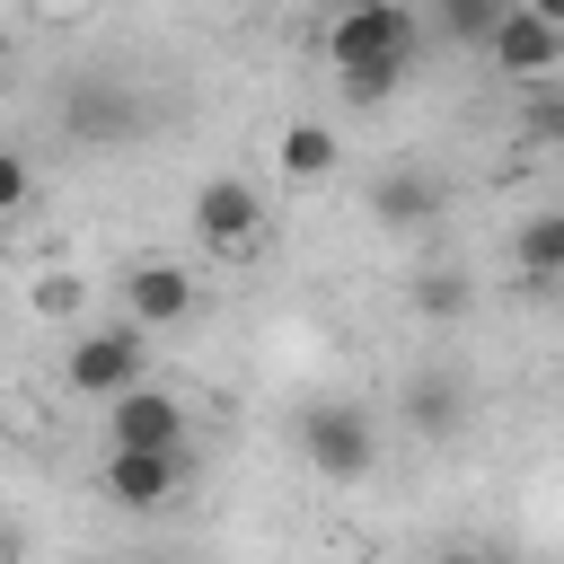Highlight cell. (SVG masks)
I'll use <instances>...</instances> for the list:
<instances>
[{
    "label": "cell",
    "mask_w": 564,
    "mask_h": 564,
    "mask_svg": "<svg viewBox=\"0 0 564 564\" xmlns=\"http://www.w3.org/2000/svg\"><path fill=\"white\" fill-rule=\"evenodd\" d=\"M414 53H423V26H414L405 0H344L335 26H326V62H335V79H344L352 106L397 97L405 70H414Z\"/></svg>",
    "instance_id": "obj_1"
},
{
    "label": "cell",
    "mask_w": 564,
    "mask_h": 564,
    "mask_svg": "<svg viewBox=\"0 0 564 564\" xmlns=\"http://www.w3.org/2000/svg\"><path fill=\"white\" fill-rule=\"evenodd\" d=\"M62 141L70 150H88V159H106V150H123V141H141V88L132 79H115V70H79L70 88H62Z\"/></svg>",
    "instance_id": "obj_2"
},
{
    "label": "cell",
    "mask_w": 564,
    "mask_h": 564,
    "mask_svg": "<svg viewBox=\"0 0 564 564\" xmlns=\"http://www.w3.org/2000/svg\"><path fill=\"white\" fill-rule=\"evenodd\" d=\"M300 458L326 476V485H361L379 467V423L352 405V397H317L300 405Z\"/></svg>",
    "instance_id": "obj_3"
},
{
    "label": "cell",
    "mask_w": 564,
    "mask_h": 564,
    "mask_svg": "<svg viewBox=\"0 0 564 564\" xmlns=\"http://www.w3.org/2000/svg\"><path fill=\"white\" fill-rule=\"evenodd\" d=\"M62 379H70V397H123V388H141L150 379V335L132 326V317H115V326H88V335H70V352H62Z\"/></svg>",
    "instance_id": "obj_4"
},
{
    "label": "cell",
    "mask_w": 564,
    "mask_h": 564,
    "mask_svg": "<svg viewBox=\"0 0 564 564\" xmlns=\"http://www.w3.org/2000/svg\"><path fill=\"white\" fill-rule=\"evenodd\" d=\"M476 53H485L502 79H529V88H555V79H564V35H555L546 18H529L520 0L485 26V44H476Z\"/></svg>",
    "instance_id": "obj_5"
},
{
    "label": "cell",
    "mask_w": 564,
    "mask_h": 564,
    "mask_svg": "<svg viewBox=\"0 0 564 564\" xmlns=\"http://www.w3.org/2000/svg\"><path fill=\"white\" fill-rule=\"evenodd\" d=\"M264 229H273V212H264V194L247 176H212L194 194V238L212 256H247V247H264Z\"/></svg>",
    "instance_id": "obj_6"
},
{
    "label": "cell",
    "mask_w": 564,
    "mask_h": 564,
    "mask_svg": "<svg viewBox=\"0 0 564 564\" xmlns=\"http://www.w3.org/2000/svg\"><path fill=\"white\" fill-rule=\"evenodd\" d=\"M194 300H203V282H194L176 256H141V264L123 273V317H132L141 335H159V326H185V317H194Z\"/></svg>",
    "instance_id": "obj_7"
},
{
    "label": "cell",
    "mask_w": 564,
    "mask_h": 564,
    "mask_svg": "<svg viewBox=\"0 0 564 564\" xmlns=\"http://www.w3.org/2000/svg\"><path fill=\"white\" fill-rule=\"evenodd\" d=\"M106 502L115 511H167L185 494V449H106Z\"/></svg>",
    "instance_id": "obj_8"
},
{
    "label": "cell",
    "mask_w": 564,
    "mask_h": 564,
    "mask_svg": "<svg viewBox=\"0 0 564 564\" xmlns=\"http://www.w3.org/2000/svg\"><path fill=\"white\" fill-rule=\"evenodd\" d=\"M106 449H185V405L150 379L106 397Z\"/></svg>",
    "instance_id": "obj_9"
},
{
    "label": "cell",
    "mask_w": 564,
    "mask_h": 564,
    "mask_svg": "<svg viewBox=\"0 0 564 564\" xmlns=\"http://www.w3.org/2000/svg\"><path fill=\"white\" fill-rule=\"evenodd\" d=\"M441 176L432 167H388V176H370V194H361V212L379 220V229H432L441 220Z\"/></svg>",
    "instance_id": "obj_10"
},
{
    "label": "cell",
    "mask_w": 564,
    "mask_h": 564,
    "mask_svg": "<svg viewBox=\"0 0 564 564\" xmlns=\"http://www.w3.org/2000/svg\"><path fill=\"white\" fill-rule=\"evenodd\" d=\"M397 414H405L423 441H458V432H467V379H458V370H414L405 397H397Z\"/></svg>",
    "instance_id": "obj_11"
},
{
    "label": "cell",
    "mask_w": 564,
    "mask_h": 564,
    "mask_svg": "<svg viewBox=\"0 0 564 564\" xmlns=\"http://www.w3.org/2000/svg\"><path fill=\"white\" fill-rule=\"evenodd\" d=\"M511 273H520L529 291H555V282H564V212H529V220L511 229Z\"/></svg>",
    "instance_id": "obj_12"
},
{
    "label": "cell",
    "mask_w": 564,
    "mask_h": 564,
    "mask_svg": "<svg viewBox=\"0 0 564 564\" xmlns=\"http://www.w3.org/2000/svg\"><path fill=\"white\" fill-rule=\"evenodd\" d=\"M273 150H282V176H291V185H326V176L344 167V141H335V123H317V115H308V123H282Z\"/></svg>",
    "instance_id": "obj_13"
},
{
    "label": "cell",
    "mask_w": 564,
    "mask_h": 564,
    "mask_svg": "<svg viewBox=\"0 0 564 564\" xmlns=\"http://www.w3.org/2000/svg\"><path fill=\"white\" fill-rule=\"evenodd\" d=\"M405 308H414L423 326H449V317H467V308H476V282H467L458 264H423V273L405 282Z\"/></svg>",
    "instance_id": "obj_14"
},
{
    "label": "cell",
    "mask_w": 564,
    "mask_h": 564,
    "mask_svg": "<svg viewBox=\"0 0 564 564\" xmlns=\"http://www.w3.org/2000/svg\"><path fill=\"white\" fill-rule=\"evenodd\" d=\"M26 308H35V317H53V326H70V317L88 308V282H79L70 264H44V273L26 282Z\"/></svg>",
    "instance_id": "obj_15"
},
{
    "label": "cell",
    "mask_w": 564,
    "mask_h": 564,
    "mask_svg": "<svg viewBox=\"0 0 564 564\" xmlns=\"http://www.w3.org/2000/svg\"><path fill=\"white\" fill-rule=\"evenodd\" d=\"M502 9H511V0H432L441 35H458V44H485V26H494Z\"/></svg>",
    "instance_id": "obj_16"
},
{
    "label": "cell",
    "mask_w": 564,
    "mask_h": 564,
    "mask_svg": "<svg viewBox=\"0 0 564 564\" xmlns=\"http://www.w3.org/2000/svg\"><path fill=\"white\" fill-rule=\"evenodd\" d=\"M26 194H35V167L0 141V220H9V212H26Z\"/></svg>",
    "instance_id": "obj_17"
},
{
    "label": "cell",
    "mask_w": 564,
    "mask_h": 564,
    "mask_svg": "<svg viewBox=\"0 0 564 564\" xmlns=\"http://www.w3.org/2000/svg\"><path fill=\"white\" fill-rule=\"evenodd\" d=\"M520 123H529V141H546V150H564V88H546V97H538V106H529Z\"/></svg>",
    "instance_id": "obj_18"
},
{
    "label": "cell",
    "mask_w": 564,
    "mask_h": 564,
    "mask_svg": "<svg viewBox=\"0 0 564 564\" xmlns=\"http://www.w3.org/2000/svg\"><path fill=\"white\" fill-rule=\"evenodd\" d=\"M441 564H511V555H494V546H449Z\"/></svg>",
    "instance_id": "obj_19"
},
{
    "label": "cell",
    "mask_w": 564,
    "mask_h": 564,
    "mask_svg": "<svg viewBox=\"0 0 564 564\" xmlns=\"http://www.w3.org/2000/svg\"><path fill=\"white\" fill-rule=\"evenodd\" d=\"M520 9H529V18H546V26L564 35V0H520Z\"/></svg>",
    "instance_id": "obj_20"
},
{
    "label": "cell",
    "mask_w": 564,
    "mask_h": 564,
    "mask_svg": "<svg viewBox=\"0 0 564 564\" xmlns=\"http://www.w3.org/2000/svg\"><path fill=\"white\" fill-rule=\"evenodd\" d=\"M18 9H35V18H44V9H62V0H18Z\"/></svg>",
    "instance_id": "obj_21"
},
{
    "label": "cell",
    "mask_w": 564,
    "mask_h": 564,
    "mask_svg": "<svg viewBox=\"0 0 564 564\" xmlns=\"http://www.w3.org/2000/svg\"><path fill=\"white\" fill-rule=\"evenodd\" d=\"M70 564H106V555H70Z\"/></svg>",
    "instance_id": "obj_22"
},
{
    "label": "cell",
    "mask_w": 564,
    "mask_h": 564,
    "mask_svg": "<svg viewBox=\"0 0 564 564\" xmlns=\"http://www.w3.org/2000/svg\"><path fill=\"white\" fill-rule=\"evenodd\" d=\"M0 229H9V220H0Z\"/></svg>",
    "instance_id": "obj_23"
}]
</instances>
